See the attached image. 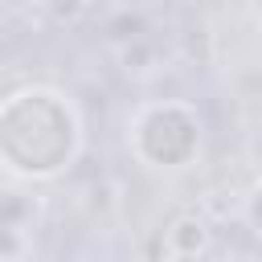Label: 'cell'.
Masks as SVG:
<instances>
[{"mask_svg": "<svg viewBox=\"0 0 262 262\" xmlns=\"http://www.w3.org/2000/svg\"><path fill=\"white\" fill-rule=\"evenodd\" d=\"M82 115L57 86L29 82L0 102V164L12 180H57L82 156Z\"/></svg>", "mask_w": 262, "mask_h": 262, "instance_id": "6da1fadb", "label": "cell"}, {"mask_svg": "<svg viewBox=\"0 0 262 262\" xmlns=\"http://www.w3.org/2000/svg\"><path fill=\"white\" fill-rule=\"evenodd\" d=\"M127 147L143 168H184L201 151V115L184 98H151L127 119Z\"/></svg>", "mask_w": 262, "mask_h": 262, "instance_id": "7a4b0ae2", "label": "cell"}, {"mask_svg": "<svg viewBox=\"0 0 262 262\" xmlns=\"http://www.w3.org/2000/svg\"><path fill=\"white\" fill-rule=\"evenodd\" d=\"M213 242V229L201 213H180L168 229H164V250L172 258H201Z\"/></svg>", "mask_w": 262, "mask_h": 262, "instance_id": "3957f363", "label": "cell"}, {"mask_svg": "<svg viewBox=\"0 0 262 262\" xmlns=\"http://www.w3.org/2000/svg\"><path fill=\"white\" fill-rule=\"evenodd\" d=\"M246 221H250V229L262 237V180L250 188V196H246Z\"/></svg>", "mask_w": 262, "mask_h": 262, "instance_id": "277c9868", "label": "cell"}, {"mask_svg": "<svg viewBox=\"0 0 262 262\" xmlns=\"http://www.w3.org/2000/svg\"><path fill=\"white\" fill-rule=\"evenodd\" d=\"M221 262H254V258H250V254H225Z\"/></svg>", "mask_w": 262, "mask_h": 262, "instance_id": "5b68a950", "label": "cell"}]
</instances>
